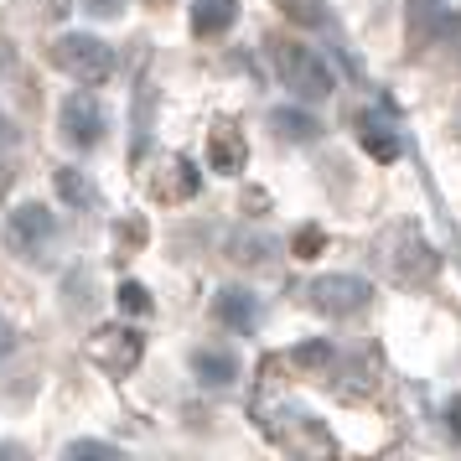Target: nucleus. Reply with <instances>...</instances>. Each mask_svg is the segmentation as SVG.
<instances>
[{
    "label": "nucleus",
    "mask_w": 461,
    "mask_h": 461,
    "mask_svg": "<svg viewBox=\"0 0 461 461\" xmlns=\"http://www.w3.org/2000/svg\"><path fill=\"white\" fill-rule=\"evenodd\" d=\"M275 68H280V78H285V88H295L301 99H332L337 88V73L327 68V58L316 52V47L306 42H285L280 52H275Z\"/></svg>",
    "instance_id": "f257e3e1"
},
{
    "label": "nucleus",
    "mask_w": 461,
    "mask_h": 461,
    "mask_svg": "<svg viewBox=\"0 0 461 461\" xmlns=\"http://www.w3.org/2000/svg\"><path fill=\"white\" fill-rule=\"evenodd\" d=\"M58 68H63L68 78H78L84 88H94L114 73V47L104 37H88V32H68L63 42H58Z\"/></svg>",
    "instance_id": "f03ea898"
},
{
    "label": "nucleus",
    "mask_w": 461,
    "mask_h": 461,
    "mask_svg": "<svg viewBox=\"0 0 461 461\" xmlns=\"http://www.w3.org/2000/svg\"><path fill=\"white\" fill-rule=\"evenodd\" d=\"M52 239H58V218H52V208H42V203H22V208L5 212V244H11V254L37 259Z\"/></svg>",
    "instance_id": "7ed1b4c3"
},
{
    "label": "nucleus",
    "mask_w": 461,
    "mask_h": 461,
    "mask_svg": "<svg viewBox=\"0 0 461 461\" xmlns=\"http://www.w3.org/2000/svg\"><path fill=\"white\" fill-rule=\"evenodd\" d=\"M368 280L363 275H321V280H312V306L327 316H357L363 306H368Z\"/></svg>",
    "instance_id": "20e7f679"
},
{
    "label": "nucleus",
    "mask_w": 461,
    "mask_h": 461,
    "mask_svg": "<svg viewBox=\"0 0 461 461\" xmlns=\"http://www.w3.org/2000/svg\"><path fill=\"white\" fill-rule=\"evenodd\" d=\"M58 125H63V140L78 150H94L104 140V109L94 94H68L63 99V114H58Z\"/></svg>",
    "instance_id": "39448f33"
},
{
    "label": "nucleus",
    "mask_w": 461,
    "mask_h": 461,
    "mask_svg": "<svg viewBox=\"0 0 461 461\" xmlns=\"http://www.w3.org/2000/svg\"><path fill=\"white\" fill-rule=\"evenodd\" d=\"M212 316H218L229 332H254L265 312H259V295H254V291H239V285H229V291L212 295Z\"/></svg>",
    "instance_id": "423d86ee"
},
{
    "label": "nucleus",
    "mask_w": 461,
    "mask_h": 461,
    "mask_svg": "<svg viewBox=\"0 0 461 461\" xmlns=\"http://www.w3.org/2000/svg\"><path fill=\"white\" fill-rule=\"evenodd\" d=\"M239 16V0H192V32L197 37H223Z\"/></svg>",
    "instance_id": "0eeeda50"
},
{
    "label": "nucleus",
    "mask_w": 461,
    "mask_h": 461,
    "mask_svg": "<svg viewBox=\"0 0 461 461\" xmlns=\"http://www.w3.org/2000/svg\"><path fill=\"white\" fill-rule=\"evenodd\" d=\"M394 270H399V280H415V285L436 275V254H430V244L420 233H404V249H399Z\"/></svg>",
    "instance_id": "6e6552de"
},
{
    "label": "nucleus",
    "mask_w": 461,
    "mask_h": 461,
    "mask_svg": "<svg viewBox=\"0 0 461 461\" xmlns=\"http://www.w3.org/2000/svg\"><path fill=\"white\" fill-rule=\"evenodd\" d=\"M244 156H249V150H244V140H239L229 125L212 130V140H208V167H212V171L233 176V171H244Z\"/></svg>",
    "instance_id": "1a4fd4ad"
},
{
    "label": "nucleus",
    "mask_w": 461,
    "mask_h": 461,
    "mask_svg": "<svg viewBox=\"0 0 461 461\" xmlns=\"http://www.w3.org/2000/svg\"><path fill=\"white\" fill-rule=\"evenodd\" d=\"M192 368H197V378L212 384V389H223V384L239 378V363H233V353H223V348H197V353H192Z\"/></svg>",
    "instance_id": "9d476101"
},
{
    "label": "nucleus",
    "mask_w": 461,
    "mask_h": 461,
    "mask_svg": "<svg viewBox=\"0 0 461 461\" xmlns=\"http://www.w3.org/2000/svg\"><path fill=\"white\" fill-rule=\"evenodd\" d=\"M270 125L280 140H291V146H306V140H316V114H306V109H275L270 114Z\"/></svg>",
    "instance_id": "9b49d317"
},
{
    "label": "nucleus",
    "mask_w": 461,
    "mask_h": 461,
    "mask_svg": "<svg viewBox=\"0 0 461 461\" xmlns=\"http://www.w3.org/2000/svg\"><path fill=\"white\" fill-rule=\"evenodd\" d=\"M357 140H363V150L378 156V161H394V156H399V140L389 135L384 120H374V114H363V120H357Z\"/></svg>",
    "instance_id": "f8f14e48"
},
{
    "label": "nucleus",
    "mask_w": 461,
    "mask_h": 461,
    "mask_svg": "<svg viewBox=\"0 0 461 461\" xmlns=\"http://www.w3.org/2000/svg\"><path fill=\"white\" fill-rule=\"evenodd\" d=\"M332 357H337V348L321 337V342H301V348L291 353V363H301V368H327Z\"/></svg>",
    "instance_id": "ddd939ff"
},
{
    "label": "nucleus",
    "mask_w": 461,
    "mask_h": 461,
    "mask_svg": "<svg viewBox=\"0 0 461 461\" xmlns=\"http://www.w3.org/2000/svg\"><path fill=\"white\" fill-rule=\"evenodd\" d=\"M58 192H63L68 203H84V208H94V187H88L84 176H73V171H58Z\"/></svg>",
    "instance_id": "4468645a"
},
{
    "label": "nucleus",
    "mask_w": 461,
    "mask_h": 461,
    "mask_svg": "<svg viewBox=\"0 0 461 461\" xmlns=\"http://www.w3.org/2000/svg\"><path fill=\"white\" fill-rule=\"evenodd\" d=\"M120 306H125V312H150L146 285H135V280H125V285H120Z\"/></svg>",
    "instance_id": "2eb2a0df"
},
{
    "label": "nucleus",
    "mask_w": 461,
    "mask_h": 461,
    "mask_svg": "<svg viewBox=\"0 0 461 461\" xmlns=\"http://www.w3.org/2000/svg\"><path fill=\"white\" fill-rule=\"evenodd\" d=\"M68 456H120V451L104 446V440H73V446H68Z\"/></svg>",
    "instance_id": "dca6fc26"
},
{
    "label": "nucleus",
    "mask_w": 461,
    "mask_h": 461,
    "mask_svg": "<svg viewBox=\"0 0 461 461\" xmlns=\"http://www.w3.org/2000/svg\"><path fill=\"white\" fill-rule=\"evenodd\" d=\"M11 353H16V327H11V321L0 316V363H5Z\"/></svg>",
    "instance_id": "f3484780"
},
{
    "label": "nucleus",
    "mask_w": 461,
    "mask_h": 461,
    "mask_svg": "<svg viewBox=\"0 0 461 461\" xmlns=\"http://www.w3.org/2000/svg\"><path fill=\"white\" fill-rule=\"evenodd\" d=\"M120 5H125V0H88V11H99V16H114Z\"/></svg>",
    "instance_id": "a211bd4d"
},
{
    "label": "nucleus",
    "mask_w": 461,
    "mask_h": 461,
    "mask_svg": "<svg viewBox=\"0 0 461 461\" xmlns=\"http://www.w3.org/2000/svg\"><path fill=\"white\" fill-rule=\"evenodd\" d=\"M451 47H456V58H461V26H456V37H451Z\"/></svg>",
    "instance_id": "6ab92c4d"
}]
</instances>
